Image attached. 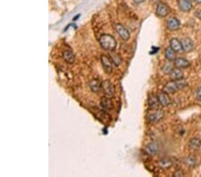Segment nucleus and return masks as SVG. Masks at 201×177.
I'll return each instance as SVG.
<instances>
[{"label":"nucleus","instance_id":"f257e3e1","mask_svg":"<svg viewBox=\"0 0 201 177\" xmlns=\"http://www.w3.org/2000/svg\"><path fill=\"white\" fill-rule=\"evenodd\" d=\"M100 46L103 49L112 51L116 48V40L113 36L110 34H103L99 39Z\"/></svg>","mask_w":201,"mask_h":177},{"label":"nucleus","instance_id":"f03ea898","mask_svg":"<svg viewBox=\"0 0 201 177\" xmlns=\"http://www.w3.org/2000/svg\"><path fill=\"white\" fill-rule=\"evenodd\" d=\"M187 83L185 80H172L168 83H166L163 88V91H165L168 94H174V92L178 91L179 90L184 88Z\"/></svg>","mask_w":201,"mask_h":177},{"label":"nucleus","instance_id":"7ed1b4c3","mask_svg":"<svg viewBox=\"0 0 201 177\" xmlns=\"http://www.w3.org/2000/svg\"><path fill=\"white\" fill-rule=\"evenodd\" d=\"M163 117V112L162 110H159L158 108L152 109L147 114V119L150 123H156L160 121Z\"/></svg>","mask_w":201,"mask_h":177},{"label":"nucleus","instance_id":"20e7f679","mask_svg":"<svg viewBox=\"0 0 201 177\" xmlns=\"http://www.w3.org/2000/svg\"><path fill=\"white\" fill-rule=\"evenodd\" d=\"M101 88L103 90L104 93H105L106 97L111 98V97H113L114 94H115V87L113 84H112L111 82H109V80H105V82H103L102 85H101Z\"/></svg>","mask_w":201,"mask_h":177},{"label":"nucleus","instance_id":"39448f33","mask_svg":"<svg viewBox=\"0 0 201 177\" xmlns=\"http://www.w3.org/2000/svg\"><path fill=\"white\" fill-rule=\"evenodd\" d=\"M113 59H111L110 57L103 55L101 56V63L103 65V68L105 70L107 73H111L112 70H113Z\"/></svg>","mask_w":201,"mask_h":177},{"label":"nucleus","instance_id":"423d86ee","mask_svg":"<svg viewBox=\"0 0 201 177\" xmlns=\"http://www.w3.org/2000/svg\"><path fill=\"white\" fill-rule=\"evenodd\" d=\"M115 29L118 35L120 36V38L123 40H128L130 39V32L127 29H126L123 25L122 24H115Z\"/></svg>","mask_w":201,"mask_h":177},{"label":"nucleus","instance_id":"0eeeda50","mask_svg":"<svg viewBox=\"0 0 201 177\" xmlns=\"http://www.w3.org/2000/svg\"><path fill=\"white\" fill-rule=\"evenodd\" d=\"M156 14L159 16V17H165L167 16L169 13H170V8L168 7L167 5L163 4V3H159L156 6Z\"/></svg>","mask_w":201,"mask_h":177},{"label":"nucleus","instance_id":"6e6552de","mask_svg":"<svg viewBox=\"0 0 201 177\" xmlns=\"http://www.w3.org/2000/svg\"><path fill=\"white\" fill-rule=\"evenodd\" d=\"M166 26L170 31H177L181 26V23L177 18L171 17L166 21Z\"/></svg>","mask_w":201,"mask_h":177},{"label":"nucleus","instance_id":"1a4fd4ad","mask_svg":"<svg viewBox=\"0 0 201 177\" xmlns=\"http://www.w3.org/2000/svg\"><path fill=\"white\" fill-rule=\"evenodd\" d=\"M174 64L175 67L180 68V69H184L190 66V62L183 57H178L174 61Z\"/></svg>","mask_w":201,"mask_h":177},{"label":"nucleus","instance_id":"9d476101","mask_svg":"<svg viewBox=\"0 0 201 177\" xmlns=\"http://www.w3.org/2000/svg\"><path fill=\"white\" fill-rule=\"evenodd\" d=\"M178 5L182 12H190L192 9V3L190 0H179Z\"/></svg>","mask_w":201,"mask_h":177},{"label":"nucleus","instance_id":"9b49d317","mask_svg":"<svg viewBox=\"0 0 201 177\" xmlns=\"http://www.w3.org/2000/svg\"><path fill=\"white\" fill-rule=\"evenodd\" d=\"M157 98H158V100L160 102L161 106H163V107H167L171 104V99L168 96V93H166L165 91L159 93L157 95Z\"/></svg>","mask_w":201,"mask_h":177},{"label":"nucleus","instance_id":"f8f14e48","mask_svg":"<svg viewBox=\"0 0 201 177\" xmlns=\"http://www.w3.org/2000/svg\"><path fill=\"white\" fill-rule=\"evenodd\" d=\"M182 48L185 52H190V51L193 50L194 48V44H193V41L189 39V38H185L182 40Z\"/></svg>","mask_w":201,"mask_h":177},{"label":"nucleus","instance_id":"ddd939ff","mask_svg":"<svg viewBox=\"0 0 201 177\" xmlns=\"http://www.w3.org/2000/svg\"><path fill=\"white\" fill-rule=\"evenodd\" d=\"M170 78L172 80H180L183 79V72L180 68H174L170 73Z\"/></svg>","mask_w":201,"mask_h":177},{"label":"nucleus","instance_id":"4468645a","mask_svg":"<svg viewBox=\"0 0 201 177\" xmlns=\"http://www.w3.org/2000/svg\"><path fill=\"white\" fill-rule=\"evenodd\" d=\"M100 107L104 111H108V110H111L113 108V103H112L110 98L106 97L102 99L100 101Z\"/></svg>","mask_w":201,"mask_h":177},{"label":"nucleus","instance_id":"2eb2a0df","mask_svg":"<svg viewBox=\"0 0 201 177\" xmlns=\"http://www.w3.org/2000/svg\"><path fill=\"white\" fill-rule=\"evenodd\" d=\"M170 47L172 48L175 52H181L182 50H183L182 41H180L177 39H172L170 40Z\"/></svg>","mask_w":201,"mask_h":177},{"label":"nucleus","instance_id":"dca6fc26","mask_svg":"<svg viewBox=\"0 0 201 177\" xmlns=\"http://www.w3.org/2000/svg\"><path fill=\"white\" fill-rule=\"evenodd\" d=\"M160 104V102L158 100L157 96H155V95H151L149 98H148V106H149L150 108L152 109H155V108H158Z\"/></svg>","mask_w":201,"mask_h":177},{"label":"nucleus","instance_id":"f3484780","mask_svg":"<svg viewBox=\"0 0 201 177\" xmlns=\"http://www.w3.org/2000/svg\"><path fill=\"white\" fill-rule=\"evenodd\" d=\"M63 58H64V60L68 64H72L74 60H75L74 54L71 50H64L63 52Z\"/></svg>","mask_w":201,"mask_h":177},{"label":"nucleus","instance_id":"a211bd4d","mask_svg":"<svg viewBox=\"0 0 201 177\" xmlns=\"http://www.w3.org/2000/svg\"><path fill=\"white\" fill-rule=\"evenodd\" d=\"M165 58L167 59L168 61H174L175 59H176V56H175V51L171 48V47H169V48H167L166 49H165Z\"/></svg>","mask_w":201,"mask_h":177},{"label":"nucleus","instance_id":"6ab92c4d","mask_svg":"<svg viewBox=\"0 0 201 177\" xmlns=\"http://www.w3.org/2000/svg\"><path fill=\"white\" fill-rule=\"evenodd\" d=\"M146 151L149 154V155H155L156 153L158 152V146L156 143L155 142H152V143H149L147 147H146Z\"/></svg>","mask_w":201,"mask_h":177},{"label":"nucleus","instance_id":"aec40b11","mask_svg":"<svg viewBox=\"0 0 201 177\" xmlns=\"http://www.w3.org/2000/svg\"><path fill=\"white\" fill-rule=\"evenodd\" d=\"M102 83L98 80H92L89 82V88H91V91L94 92H98L101 90Z\"/></svg>","mask_w":201,"mask_h":177},{"label":"nucleus","instance_id":"412c9836","mask_svg":"<svg viewBox=\"0 0 201 177\" xmlns=\"http://www.w3.org/2000/svg\"><path fill=\"white\" fill-rule=\"evenodd\" d=\"M190 148L193 150H198L201 146V141L198 138H193L190 141Z\"/></svg>","mask_w":201,"mask_h":177},{"label":"nucleus","instance_id":"4be33fe9","mask_svg":"<svg viewBox=\"0 0 201 177\" xmlns=\"http://www.w3.org/2000/svg\"><path fill=\"white\" fill-rule=\"evenodd\" d=\"M173 70H174V66L170 63H166L162 66V71L163 73H165V74H170L171 72Z\"/></svg>","mask_w":201,"mask_h":177},{"label":"nucleus","instance_id":"5701e85b","mask_svg":"<svg viewBox=\"0 0 201 177\" xmlns=\"http://www.w3.org/2000/svg\"><path fill=\"white\" fill-rule=\"evenodd\" d=\"M186 163H187L188 165H195L196 164V159L194 158H192V157H190V158H189L188 159H187V162H186Z\"/></svg>","mask_w":201,"mask_h":177},{"label":"nucleus","instance_id":"b1692460","mask_svg":"<svg viewBox=\"0 0 201 177\" xmlns=\"http://www.w3.org/2000/svg\"><path fill=\"white\" fill-rule=\"evenodd\" d=\"M197 98L198 99V100L201 102V87L198 88L197 91Z\"/></svg>","mask_w":201,"mask_h":177},{"label":"nucleus","instance_id":"393cba45","mask_svg":"<svg viewBox=\"0 0 201 177\" xmlns=\"http://www.w3.org/2000/svg\"><path fill=\"white\" fill-rule=\"evenodd\" d=\"M174 176H183V173L182 171H177L175 174H174Z\"/></svg>","mask_w":201,"mask_h":177},{"label":"nucleus","instance_id":"a878e982","mask_svg":"<svg viewBox=\"0 0 201 177\" xmlns=\"http://www.w3.org/2000/svg\"><path fill=\"white\" fill-rule=\"evenodd\" d=\"M134 3H136V4H141V3H143L145 2L146 0H133Z\"/></svg>","mask_w":201,"mask_h":177},{"label":"nucleus","instance_id":"bb28decb","mask_svg":"<svg viewBox=\"0 0 201 177\" xmlns=\"http://www.w3.org/2000/svg\"><path fill=\"white\" fill-rule=\"evenodd\" d=\"M197 16H198V19H200V21H201V10L198 11V13H197Z\"/></svg>","mask_w":201,"mask_h":177},{"label":"nucleus","instance_id":"cd10ccee","mask_svg":"<svg viewBox=\"0 0 201 177\" xmlns=\"http://www.w3.org/2000/svg\"><path fill=\"white\" fill-rule=\"evenodd\" d=\"M194 1H195L196 3H198V4H200V3H201V0H194Z\"/></svg>","mask_w":201,"mask_h":177},{"label":"nucleus","instance_id":"c85d7f7f","mask_svg":"<svg viewBox=\"0 0 201 177\" xmlns=\"http://www.w3.org/2000/svg\"><path fill=\"white\" fill-rule=\"evenodd\" d=\"M153 1H156V0H153Z\"/></svg>","mask_w":201,"mask_h":177}]
</instances>
